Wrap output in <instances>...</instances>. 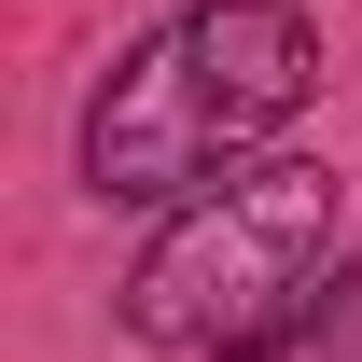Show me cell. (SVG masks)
Returning <instances> with one entry per match:
<instances>
[{
  "label": "cell",
  "mask_w": 362,
  "mask_h": 362,
  "mask_svg": "<svg viewBox=\"0 0 362 362\" xmlns=\"http://www.w3.org/2000/svg\"><path fill=\"white\" fill-rule=\"evenodd\" d=\"M320 307H334V168H307V153L223 168L195 209H168V237L126 279V320L195 362H265Z\"/></svg>",
  "instance_id": "cell-2"
},
{
  "label": "cell",
  "mask_w": 362,
  "mask_h": 362,
  "mask_svg": "<svg viewBox=\"0 0 362 362\" xmlns=\"http://www.w3.org/2000/svg\"><path fill=\"white\" fill-rule=\"evenodd\" d=\"M307 84H320V28L293 0H195L181 28H153V42L98 84L84 181L112 209H195V181L237 168L265 126H293Z\"/></svg>",
  "instance_id": "cell-1"
}]
</instances>
